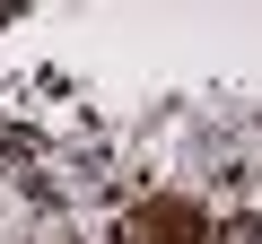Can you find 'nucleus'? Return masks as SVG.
Wrapping results in <instances>:
<instances>
[{
    "mask_svg": "<svg viewBox=\"0 0 262 244\" xmlns=\"http://www.w3.org/2000/svg\"><path fill=\"white\" fill-rule=\"evenodd\" d=\"M114 244H219V227H210V209L201 201H175V192H158V201H140L122 218V235Z\"/></svg>",
    "mask_w": 262,
    "mask_h": 244,
    "instance_id": "obj_1",
    "label": "nucleus"
}]
</instances>
